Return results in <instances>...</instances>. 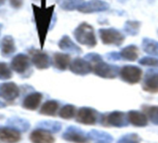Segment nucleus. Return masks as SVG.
<instances>
[{
	"mask_svg": "<svg viewBox=\"0 0 158 143\" xmlns=\"http://www.w3.org/2000/svg\"><path fill=\"white\" fill-rule=\"evenodd\" d=\"M36 31L40 42L41 47H44L48 31L50 30L52 20L54 16V10L55 6L52 5L50 7L46 6V0H41V6H36L35 4L32 5Z\"/></svg>",
	"mask_w": 158,
	"mask_h": 143,
	"instance_id": "1",
	"label": "nucleus"
},
{
	"mask_svg": "<svg viewBox=\"0 0 158 143\" xmlns=\"http://www.w3.org/2000/svg\"><path fill=\"white\" fill-rule=\"evenodd\" d=\"M73 36L76 42L89 47H94L97 45V37L92 25L88 22H82L73 31Z\"/></svg>",
	"mask_w": 158,
	"mask_h": 143,
	"instance_id": "2",
	"label": "nucleus"
},
{
	"mask_svg": "<svg viewBox=\"0 0 158 143\" xmlns=\"http://www.w3.org/2000/svg\"><path fill=\"white\" fill-rule=\"evenodd\" d=\"M92 66H93V73L99 77L104 79H114L119 76L120 68L118 66L105 62L102 59V58L93 62Z\"/></svg>",
	"mask_w": 158,
	"mask_h": 143,
	"instance_id": "3",
	"label": "nucleus"
},
{
	"mask_svg": "<svg viewBox=\"0 0 158 143\" xmlns=\"http://www.w3.org/2000/svg\"><path fill=\"white\" fill-rule=\"evenodd\" d=\"M99 35L104 45L115 47L121 46L126 39L125 35L115 28H101L99 29Z\"/></svg>",
	"mask_w": 158,
	"mask_h": 143,
	"instance_id": "4",
	"label": "nucleus"
},
{
	"mask_svg": "<svg viewBox=\"0 0 158 143\" xmlns=\"http://www.w3.org/2000/svg\"><path fill=\"white\" fill-rule=\"evenodd\" d=\"M100 122L103 126L108 127H124L128 125L127 114L120 111H114L106 114H102L101 116Z\"/></svg>",
	"mask_w": 158,
	"mask_h": 143,
	"instance_id": "5",
	"label": "nucleus"
},
{
	"mask_svg": "<svg viewBox=\"0 0 158 143\" xmlns=\"http://www.w3.org/2000/svg\"><path fill=\"white\" fill-rule=\"evenodd\" d=\"M142 70L135 65H125L120 69L119 72L121 80L130 85L139 83L142 79Z\"/></svg>",
	"mask_w": 158,
	"mask_h": 143,
	"instance_id": "6",
	"label": "nucleus"
},
{
	"mask_svg": "<svg viewBox=\"0 0 158 143\" xmlns=\"http://www.w3.org/2000/svg\"><path fill=\"white\" fill-rule=\"evenodd\" d=\"M100 113L93 108L89 107H82L80 108L75 115L76 122L86 125H93L98 123V121L101 119L99 116Z\"/></svg>",
	"mask_w": 158,
	"mask_h": 143,
	"instance_id": "7",
	"label": "nucleus"
},
{
	"mask_svg": "<svg viewBox=\"0 0 158 143\" xmlns=\"http://www.w3.org/2000/svg\"><path fill=\"white\" fill-rule=\"evenodd\" d=\"M69 69L73 74H75L77 76H87L93 72L92 63L85 58H75L74 59H73L71 61Z\"/></svg>",
	"mask_w": 158,
	"mask_h": 143,
	"instance_id": "8",
	"label": "nucleus"
},
{
	"mask_svg": "<svg viewBox=\"0 0 158 143\" xmlns=\"http://www.w3.org/2000/svg\"><path fill=\"white\" fill-rule=\"evenodd\" d=\"M109 9L110 5L103 0H89L83 3V5L78 9V11L85 14H90L103 12Z\"/></svg>",
	"mask_w": 158,
	"mask_h": 143,
	"instance_id": "9",
	"label": "nucleus"
},
{
	"mask_svg": "<svg viewBox=\"0 0 158 143\" xmlns=\"http://www.w3.org/2000/svg\"><path fill=\"white\" fill-rule=\"evenodd\" d=\"M62 138L73 143H88L89 139L88 134H85L82 129L73 125L69 126L65 130L62 134Z\"/></svg>",
	"mask_w": 158,
	"mask_h": 143,
	"instance_id": "10",
	"label": "nucleus"
},
{
	"mask_svg": "<svg viewBox=\"0 0 158 143\" xmlns=\"http://www.w3.org/2000/svg\"><path fill=\"white\" fill-rule=\"evenodd\" d=\"M142 89L149 93L158 92V70L152 69L148 71L142 83Z\"/></svg>",
	"mask_w": 158,
	"mask_h": 143,
	"instance_id": "11",
	"label": "nucleus"
},
{
	"mask_svg": "<svg viewBox=\"0 0 158 143\" xmlns=\"http://www.w3.org/2000/svg\"><path fill=\"white\" fill-rule=\"evenodd\" d=\"M20 95L19 87L13 82H7L0 85V97L6 100L12 101Z\"/></svg>",
	"mask_w": 158,
	"mask_h": 143,
	"instance_id": "12",
	"label": "nucleus"
},
{
	"mask_svg": "<svg viewBox=\"0 0 158 143\" xmlns=\"http://www.w3.org/2000/svg\"><path fill=\"white\" fill-rule=\"evenodd\" d=\"M22 136L20 131L10 126L0 127V140L5 143H17L21 140Z\"/></svg>",
	"mask_w": 158,
	"mask_h": 143,
	"instance_id": "13",
	"label": "nucleus"
},
{
	"mask_svg": "<svg viewBox=\"0 0 158 143\" xmlns=\"http://www.w3.org/2000/svg\"><path fill=\"white\" fill-rule=\"evenodd\" d=\"M30 67V59L25 54H18L11 60V68L18 74H23Z\"/></svg>",
	"mask_w": 158,
	"mask_h": 143,
	"instance_id": "14",
	"label": "nucleus"
},
{
	"mask_svg": "<svg viewBox=\"0 0 158 143\" xmlns=\"http://www.w3.org/2000/svg\"><path fill=\"white\" fill-rule=\"evenodd\" d=\"M30 140L33 143H55L52 133L42 128L34 130L30 135Z\"/></svg>",
	"mask_w": 158,
	"mask_h": 143,
	"instance_id": "15",
	"label": "nucleus"
},
{
	"mask_svg": "<svg viewBox=\"0 0 158 143\" xmlns=\"http://www.w3.org/2000/svg\"><path fill=\"white\" fill-rule=\"evenodd\" d=\"M31 61L39 70L48 69V68H49V66L51 64V60H50V58L48 57V55L40 50H35L32 53Z\"/></svg>",
	"mask_w": 158,
	"mask_h": 143,
	"instance_id": "16",
	"label": "nucleus"
},
{
	"mask_svg": "<svg viewBox=\"0 0 158 143\" xmlns=\"http://www.w3.org/2000/svg\"><path fill=\"white\" fill-rule=\"evenodd\" d=\"M127 121L129 124H131L134 126L137 127H144L148 125L149 119L147 115L144 112H141L139 111H129L127 113Z\"/></svg>",
	"mask_w": 158,
	"mask_h": 143,
	"instance_id": "17",
	"label": "nucleus"
},
{
	"mask_svg": "<svg viewBox=\"0 0 158 143\" xmlns=\"http://www.w3.org/2000/svg\"><path fill=\"white\" fill-rule=\"evenodd\" d=\"M58 46L61 50H64V51H67V52H71V53H73V54L82 53L81 47H78L68 35H63L60 39V41L58 43Z\"/></svg>",
	"mask_w": 158,
	"mask_h": 143,
	"instance_id": "18",
	"label": "nucleus"
},
{
	"mask_svg": "<svg viewBox=\"0 0 158 143\" xmlns=\"http://www.w3.org/2000/svg\"><path fill=\"white\" fill-rule=\"evenodd\" d=\"M52 63L56 69L60 71H65L69 68L71 64V57L69 54L56 52L53 55Z\"/></svg>",
	"mask_w": 158,
	"mask_h": 143,
	"instance_id": "19",
	"label": "nucleus"
},
{
	"mask_svg": "<svg viewBox=\"0 0 158 143\" xmlns=\"http://www.w3.org/2000/svg\"><path fill=\"white\" fill-rule=\"evenodd\" d=\"M42 99H43V95L41 93H39V92L31 93L28 96H26L25 99L23 100V106L27 110L35 111L39 107V105L42 101Z\"/></svg>",
	"mask_w": 158,
	"mask_h": 143,
	"instance_id": "20",
	"label": "nucleus"
},
{
	"mask_svg": "<svg viewBox=\"0 0 158 143\" xmlns=\"http://www.w3.org/2000/svg\"><path fill=\"white\" fill-rule=\"evenodd\" d=\"M121 60H127V61H135L138 59L139 57V48L135 45H129L124 47L120 52Z\"/></svg>",
	"mask_w": 158,
	"mask_h": 143,
	"instance_id": "21",
	"label": "nucleus"
},
{
	"mask_svg": "<svg viewBox=\"0 0 158 143\" xmlns=\"http://www.w3.org/2000/svg\"><path fill=\"white\" fill-rule=\"evenodd\" d=\"M16 51L14 38L11 35H6L1 42V54L5 57L12 55Z\"/></svg>",
	"mask_w": 158,
	"mask_h": 143,
	"instance_id": "22",
	"label": "nucleus"
},
{
	"mask_svg": "<svg viewBox=\"0 0 158 143\" xmlns=\"http://www.w3.org/2000/svg\"><path fill=\"white\" fill-rule=\"evenodd\" d=\"M141 47L145 53L149 54L150 56L158 57V42L157 41L152 38L145 37L142 40Z\"/></svg>",
	"mask_w": 158,
	"mask_h": 143,
	"instance_id": "23",
	"label": "nucleus"
},
{
	"mask_svg": "<svg viewBox=\"0 0 158 143\" xmlns=\"http://www.w3.org/2000/svg\"><path fill=\"white\" fill-rule=\"evenodd\" d=\"M88 137L89 139L98 141V143H111L114 139L110 134L100 130H91L88 133Z\"/></svg>",
	"mask_w": 158,
	"mask_h": 143,
	"instance_id": "24",
	"label": "nucleus"
},
{
	"mask_svg": "<svg viewBox=\"0 0 158 143\" xmlns=\"http://www.w3.org/2000/svg\"><path fill=\"white\" fill-rule=\"evenodd\" d=\"M7 124L9 126L22 132H25L30 128V123L27 120L20 117H11L8 120Z\"/></svg>",
	"mask_w": 158,
	"mask_h": 143,
	"instance_id": "25",
	"label": "nucleus"
},
{
	"mask_svg": "<svg viewBox=\"0 0 158 143\" xmlns=\"http://www.w3.org/2000/svg\"><path fill=\"white\" fill-rule=\"evenodd\" d=\"M57 4L66 11H73V10H78L85 0H56Z\"/></svg>",
	"mask_w": 158,
	"mask_h": 143,
	"instance_id": "26",
	"label": "nucleus"
},
{
	"mask_svg": "<svg viewBox=\"0 0 158 143\" xmlns=\"http://www.w3.org/2000/svg\"><path fill=\"white\" fill-rule=\"evenodd\" d=\"M59 109H60V103L57 100H48L42 105L39 112L44 115L54 116Z\"/></svg>",
	"mask_w": 158,
	"mask_h": 143,
	"instance_id": "27",
	"label": "nucleus"
},
{
	"mask_svg": "<svg viewBox=\"0 0 158 143\" xmlns=\"http://www.w3.org/2000/svg\"><path fill=\"white\" fill-rule=\"evenodd\" d=\"M140 29V22L139 21H127L124 25V32L131 36L137 35Z\"/></svg>",
	"mask_w": 158,
	"mask_h": 143,
	"instance_id": "28",
	"label": "nucleus"
},
{
	"mask_svg": "<svg viewBox=\"0 0 158 143\" xmlns=\"http://www.w3.org/2000/svg\"><path fill=\"white\" fill-rule=\"evenodd\" d=\"M76 108L72 105V104H66L64 106H62L59 112V116L62 119L65 120H70L73 119L75 115H76Z\"/></svg>",
	"mask_w": 158,
	"mask_h": 143,
	"instance_id": "29",
	"label": "nucleus"
},
{
	"mask_svg": "<svg viewBox=\"0 0 158 143\" xmlns=\"http://www.w3.org/2000/svg\"><path fill=\"white\" fill-rule=\"evenodd\" d=\"M38 128H42L48 130L51 133H58L61 129V125L56 121H42L39 122L37 125Z\"/></svg>",
	"mask_w": 158,
	"mask_h": 143,
	"instance_id": "30",
	"label": "nucleus"
},
{
	"mask_svg": "<svg viewBox=\"0 0 158 143\" xmlns=\"http://www.w3.org/2000/svg\"><path fill=\"white\" fill-rule=\"evenodd\" d=\"M143 111L148 119L152 124L158 125V106H143Z\"/></svg>",
	"mask_w": 158,
	"mask_h": 143,
	"instance_id": "31",
	"label": "nucleus"
},
{
	"mask_svg": "<svg viewBox=\"0 0 158 143\" xmlns=\"http://www.w3.org/2000/svg\"><path fill=\"white\" fill-rule=\"evenodd\" d=\"M140 141H141V137L138 134L130 133L121 137L118 139L117 143H140Z\"/></svg>",
	"mask_w": 158,
	"mask_h": 143,
	"instance_id": "32",
	"label": "nucleus"
},
{
	"mask_svg": "<svg viewBox=\"0 0 158 143\" xmlns=\"http://www.w3.org/2000/svg\"><path fill=\"white\" fill-rule=\"evenodd\" d=\"M12 76V73L10 68L5 62H0V79L6 80L10 79Z\"/></svg>",
	"mask_w": 158,
	"mask_h": 143,
	"instance_id": "33",
	"label": "nucleus"
},
{
	"mask_svg": "<svg viewBox=\"0 0 158 143\" xmlns=\"http://www.w3.org/2000/svg\"><path fill=\"white\" fill-rule=\"evenodd\" d=\"M139 64L143 66H150V67H158V59L155 57H143L139 60Z\"/></svg>",
	"mask_w": 158,
	"mask_h": 143,
	"instance_id": "34",
	"label": "nucleus"
},
{
	"mask_svg": "<svg viewBox=\"0 0 158 143\" xmlns=\"http://www.w3.org/2000/svg\"><path fill=\"white\" fill-rule=\"evenodd\" d=\"M10 6L13 8V9H20L23 7V0H10Z\"/></svg>",
	"mask_w": 158,
	"mask_h": 143,
	"instance_id": "35",
	"label": "nucleus"
},
{
	"mask_svg": "<svg viewBox=\"0 0 158 143\" xmlns=\"http://www.w3.org/2000/svg\"><path fill=\"white\" fill-rule=\"evenodd\" d=\"M3 107H6V104L3 101H0V108H3Z\"/></svg>",
	"mask_w": 158,
	"mask_h": 143,
	"instance_id": "36",
	"label": "nucleus"
},
{
	"mask_svg": "<svg viewBox=\"0 0 158 143\" xmlns=\"http://www.w3.org/2000/svg\"><path fill=\"white\" fill-rule=\"evenodd\" d=\"M5 2H6V0H0V7H1Z\"/></svg>",
	"mask_w": 158,
	"mask_h": 143,
	"instance_id": "37",
	"label": "nucleus"
}]
</instances>
